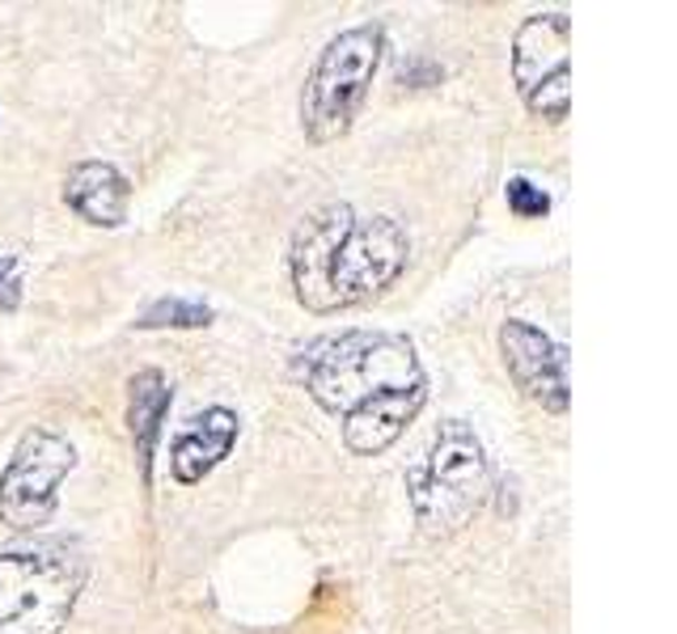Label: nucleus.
Segmentation results:
<instances>
[{
    "mask_svg": "<svg viewBox=\"0 0 677 634\" xmlns=\"http://www.w3.org/2000/svg\"><path fill=\"white\" fill-rule=\"evenodd\" d=\"M233 444H237V415L229 406H208L178 432V440L169 444V469L183 486L204 483L233 453Z\"/></svg>",
    "mask_w": 677,
    "mask_h": 634,
    "instance_id": "9d476101",
    "label": "nucleus"
},
{
    "mask_svg": "<svg viewBox=\"0 0 677 634\" xmlns=\"http://www.w3.org/2000/svg\"><path fill=\"white\" fill-rule=\"evenodd\" d=\"M127 178L110 161H81L63 178V204L98 229H119L127 220Z\"/></svg>",
    "mask_w": 677,
    "mask_h": 634,
    "instance_id": "9b49d317",
    "label": "nucleus"
},
{
    "mask_svg": "<svg viewBox=\"0 0 677 634\" xmlns=\"http://www.w3.org/2000/svg\"><path fill=\"white\" fill-rule=\"evenodd\" d=\"M21 305V258L0 254V314H13Z\"/></svg>",
    "mask_w": 677,
    "mask_h": 634,
    "instance_id": "2eb2a0df",
    "label": "nucleus"
},
{
    "mask_svg": "<svg viewBox=\"0 0 677 634\" xmlns=\"http://www.w3.org/2000/svg\"><path fill=\"white\" fill-rule=\"evenodd\" d=\"M402 81H420V85H432V81H441L444 72L436 68V63H423V60H415L411 63V72H399Z\"/></svg>",
    "mask_w": 677,
    "mask_h": 634,
    "instance_id": "dca6fc26",
    "label": "nucleus"
},
{
    "mask_svg": "<svg viewBox=\"0 0 677 634\" xmlns=\"http://www.w3.org/2000/svg\"><path fill=\"white\" fill-rule=\"evenodd\" d=\"M500 356H504L508 377L517 380V389L529 402H538L542 410H555V415L568 410L571 380H568V347L563 343H555L547 330L512 317V321L500 326Z\"/></svg>",
    "mask_w": 677,
    "mask_h": 634,
    "instance_id": "6e6552de",
    "label": "nucleus"
},
{
    "mask_svg": "<svg viewBox=\"0 0 677 634\" xmlns=\"http://www.w3.org/2000/svg\"><path fill=\"white\" fill-rule=\"evenodd\" d=\"M301 373L310 398L331 415H347L373 394L423 380L411 338L390 330H343L317 338L301 351Z\"/></svg>",
    "mask_w": 677,
    "mask_h": 634,
    "instance_id": "f03ea898",
    "label": "nucleus"
},
{
    "mask_svg": "<svg viewBox=\"0 0 677 634\" xmlns=\"http://www.w3.org/2000/svg\"><path fill=\"white\" fill-rule=\"evenodd\" d=\"M491 486L483 444L462 419H444L423 462L406 474V495L428 537H449L479 512Z\"/></svg>",
    "mask_w": 677,
    "mask_h": 634,
    "instance_id": "7ed1b4c3",
    "label": "nucleus"
},
{
    "mask_svg": "<svg viewBox=\"0 0 677 634\" xmlns=\"http://www.w3.org/2000/svg\"><path fill=\"white\" fill-rule=\"evenodd\" d=\"M212 321V309L204 300H183V296H166L157 305H148L136 330H199Z\"/></svg>",
    "mask_w": 677,
    "mask_h": 634,
    "instance_id": "ddd939ff",
    "label": "nucleus"
},
{
    "mask_svg": "<svg viewBox=\"0 0 677 634\" xmlns=\"http://www.w3.org/2000/svg\"><path fill=\"white\" fill-rule=\"evenodd\" d=\"M169 402H174V389L169 380L157 373V368H145L127 380V432H131V444H136V462H140V474L148 483V465H153V448H157V436H161V423L169 415Z\"/></svg>",
    "mask_w": 677,
    "mask_h": 634,
    "instance_id": "f8f14e48",
    "label": "nucleus"
},
{
    "mask_svg": "<svg viewBox=\"0 0 677 634\" xmlns=\"http://www.w3.org/2000/svg\"><path fill=\"white\" fill-rule=\"evenodd\" d=\"M423 402H428V377L415 380V385L373 394L369 402H360L356 410L343 415V444L356 457H377L406 432V423L420 415Z\"/></svg>",
    "mask_w": 677,
    "mask_h": 634,
    "instance_id": "1a4fd4ad",
    "label": "nucleus"
},
{
    "mask_svg": "<svg viewBox=\"0 0 677 634\" xmlns=\"http://www.w3.org/2000/svg\"><path fill=\"white\" fill-rule=\"evenodd\" d=\"M504 199L521 220H538V216H547L550 211V195L542 187H533L529 178H508Z\"/></svg>",
    "mask_w": 677,
    "mask_h": 634,
    "instance_id": "4468645a",
    "label": "nucleus"
},
{
    "mask_svg": "<svg viewBox=\"0 0 677 634\" xmlns=\"http://www.w3.org/2000/svg\"><path fill=\"white\" fill-rule=\"evenodd\" d=\"M381 51H385V30L377 21L352 26L322 47L301 93V127L314 145H331L338 136H347L369 85L377 77Z\"/></svg>",
    "mask_w": 677,
    "mask_h": 634,
    "instance_id": "39448f33",
    "label": "nucleus"
},
{
    "mask_svg": "<svg viewBox=\"0 0 677 634\" xmlns=\"http://www.w3.org/2000/svg\"><path fill=\"white\" fill-rule=\"evenodd\" d=\"M411 241L394 216H364L347 204L310 211L293 232V288L310 314H338L381 296L406 267Z\"/></svg>",
    "mask_w": 677,
    "mask_h": 634,
    "instance_id": "f257e3e1",
    "label": "nucleus"
},
{
    "mask_svg": "<svg viewBox=\"0 0 677 634\" xmlns=\"http://www.w3.org/2000/svg\"><path fill=\"white\" fill-rule=\"evenodd\" d=\"M512 81L529 115L563 123L571 115V18L533 13L512 39Z\"/></svg>",
    "mask_w": 677,
    "mask_h": 634,
    "instance_id": "423d86ee",
    "label": "nucleus"
},
{
    "mask_svg": "<svg viewBox=\"0 0 677 634\" xmlns=\"http://www.w3.org/2000/svg\"><path fill=\"white\" fill-rule=\"evenodd\" d=\"M77 448L60 432L35 427L13 448L0 474V521L9 528H39L56 512V491L72 474Z\"/></svg>",
    "mask_w": 677,
    "mask_h": 634,
    "instance_id": "0eeeda50",
    "label": "nucleus"
},
{
    "mask_svg": "<svg viewBox=\"0 0 677 634\" xmlns=\"http://www.w3.org/2000/svg\"><path fill=\"white\" fill-rule=\"evenodd\" d=\"M81 549L42 542L0 554V634H60L85 588Z\"/></svg>",
    "mask_w": 677,
    "mask_h": 634,
    "instance_id": "20e7f679",
    "label": "nucleus"
}]
</instances>
